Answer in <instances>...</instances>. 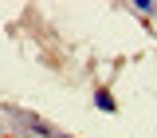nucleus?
I'll return each instance as SVG.
<instances>
[{
    "label": "nucleus",
    "mask_w": 157,
    "mask_h": 138,
    "mask_svg": "<svg viewBox=\"0 0 157 138\" xmlns=\"http://www.w3.org/2000/svg\"><path fill=\"white\" fill-rule=\"evenodd\" d=\"M94 103H98V111H110V115H114V95H110V91H98Z\"/></svg>",
    "instance_id": "nucleus-1"
},
{
    "label": "nucleus",
    "mask_w": 157,
    "mask_h": 138,
    "mask_svg": "<svg viewBox=\"0 0 157 138\" xmlns=\"http://www.w3.org/2000/svg\"><path fill=\"white\" fill-rule=\"evenodd\" d=\"M28 122H32V130H39V134H51V126H47V122H39V118H28Z\"/></svg>",
    "instance_id": "nucleus-2"
}]
</instances>
